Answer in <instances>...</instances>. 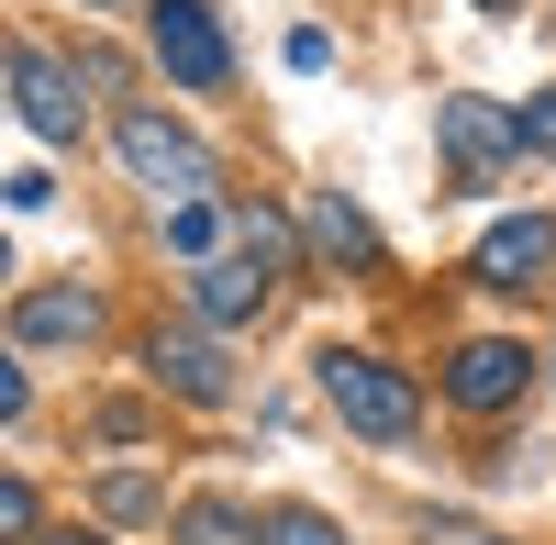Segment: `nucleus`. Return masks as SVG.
<instances>
[{
    "label": "nucleus",
    "mask_w": 556,
    "mask_h": 545,
    "mask_svg": "<svg viewBox=\"0 0 556 545\" xmlns=\"http://www.w3.org/2000/svg\"><path fill=\"white\" fill-rule=\"evenodd\" d=\"M146 368H156V390H178V401H223L235 390V368H223V345L212 334H146Z\"/></svg>",
    "instance_id": "nucleus-9"
},
{
    "label": "nucleus",
    "mask_w": 556,
    "mask_h": 545,
    "mask_svg": "<svg viewBox=\"0 0 556 545\" xmlns=\"http://www.w3.org/2000/svg\"><path fill=\"white\" fill-rule=\"evenodd\" d=\"M312 245H323V256H345V267L379 256V235H367V212H356L345 190H323V201H312Z\"/></svg>",
    "instance_id": "nucleus-11"
},
{
    "label": "nucleus",
    "mask_w": 556,
    "mask_h": 545,
    "mask_svg": "<svg viewBox=\"0 0 556 545\" xmlns=\"http://www.w3.org/2000/svg\"><path fill=\"white\" fill-rule=\"evenodd\" d=\"M267 545H345V534L323 523V512H301V502H290V512H267Z\"/></svg>",
    "instance_id": "nucleus-15"
},
{
    "label": "nucleus",
    "mask_w": 556,
    "mask_h": 545,
    "mask_svg": "<svg viewBox=\"0 0 556 545\" xmlns=\"http://www.w3.org/2000/svg\"><path fill=\"white\" fill-rule=\"evenodd\" d=\"M112 145H123V167L146 178V190H167L178 212H190V201H212V190H223V167H212V145H201V134H178L167 112H146V101H134V112L112 123Z\"/></svg>",
    "instance_id": "nucleus-1"
},
{
    "label": "nucleus",
    "mask_w": 556,
    "mask_h": 545,
    "mask_svg": "<svg viewBox=\"0 0 556 545\" xmlns=\"http://www.w3.org/2000/svg\"><path fill=\"white\" fill-rule=\"evenodd\" d=\"M235 245H245V256L267 267V279H278V267H290V223H278V212H256V201H245V212H235Z\"/></svg>",
    "instance_id": "nucleus-13"
},
{
    "label": "nucleus",
    "mask_w": 556,
    "mask_h": 545,
    "mask_svg": "<svg viewBox=\"0 0 556 545\" xmlns=\"http://www.w3.org/2000/svg\"><path fill=\"white\" fill-rule=\"evenodd\" d=\"M434 123H445V156H456V178H468V190H490V178H501V156H523V112H490V101H434Z\"/></svg>",
    "instance_id": "nucleus-5"
},
{
    "label": "nucleus",
    "mask_w": 556,
    "mask_h": 545,
    "mask_svg": "<svg viewBox=\"0 0 556 545\" xmlns=\"http://www.w3.org/2000/svg\"><path fill=\"white\" fill-rule=\"evenodd\" d=\"M178 545H267V534L245 523V502H223V490H212V502L178 512Z\"/></svg>",
    "instance_id": "nucleus-12"
},
{
    "label": "nucleus",
    "mask_w": 556,
    "mask_h": 545,
    "mask_svg": "<svg viewBox=\"0 0 556 545\" xmlns=\"http://www.w3.org/2000/svg\"><path fill=\"white\" fill-rule=\"evenodd\" d=\"M12 101H23V123L45 145H78V78L45 56V45H12Z\"/></svg>",
    "instance_id": "nucleus-6"
},
{
    "label": "nucleus",
    "mask_w": 556,
    "mask_h": 545,
    "mask_svg": "<svg viewBox=\"0 0 556 545\" xmlns=\"http://www.w3.org/2000/svg\"><path fill=\"white\" fill-rule=\"evenodd\" d=\"M146 45H156V67H167L178 89H201V101L235 78V45H223L212 0H156V12H146Z\"/></svg>",
    "instance_id": "nucleus-3"
},
{
    "label": "nucleus",
    "mask_w": 556,
    "mask_h": 545,
    "mask_svg": "<svg viewBox=\"0 0 556 545\" xmlns=\"http://www.w3.org/2000/svg\"><path fill=\"white\" fill-rule=\"evenodd\" d=\"M523 145L556 156V89H534V101H523Z\"/></svg>",
    "instance_id": "nucleus-17"
},
{
    "label": "nucleus",
    "mask_w": 556,
    "mask_h": 545,
    "mask_svg": "<svg viewBox=\"0 0 556 545\" xmlns=\"http://www.w3.org/2000/svg\"><path fill=\"white\" fill-rule=\"evenodd\" d=\"M167 235H178V256H212V235H223V212H212V201H190V212L167 223Z\"/></svg>",
    "instance_id": "nucleus-16"
},
{
    "label": "nucleus",
    "mask_w": 556,
    "mask_h": 545,
    "mask_svg": "<svg viewBox=\"0 0 556 545\" xmlns=\"http://www.w3.org/2000/svg\"><path fill=\"white\" fill-rule=\"evenodd\" d=\"M545 267H556V212H523V223L479 235V290H534Z\"/></svg>",
    "instance_id": "nucleus-7"
},
{
    "label": "nucleus",
    "mask_w": 556,
    "mask_h": 545,
    "mask_svg": "<svg viewBox=\"0 0 556 545\" xmlns=\"http://www.w3.org/2000/svg\"><path fill=\"white\" fill-rule=\"evenodd\" d=\"M479 12H513V0H479Z\"/></svg>",
    "instance_id": "nucleus-21"
},
{
    "label": "nucleus",
    "mask_w": 556,
    "mask_h": 545,
    "mask_svg": "<svg viewBox=\"0 0 556 545\" xmlns=\"http://www.w3.org/2000/svg\"><path fill=\"white\" fill-rule=\"evenodd\" d=\"M89 12H134V0H89Z\"/></svg>",
    "instance_id": "nucleus-19"
},
{
    "label": "nucleus",
    "mask_w": 556,
    "mask_h": 545,
    "mask_svg": "<svg viewBox=\"0 0 556 545\" xmlns=\"http://www.w3.org/2000/svg\"><path fill=\"white\" fill-rule=\"evenodd\" d=\"M101 512H112V523H146V512H156V479L112 468V479H101Z\"/></svg>",
    "instance_id": "nucleus-14"
},
{
    "label": "nucleus",
    "mask_w": 556,
    "mask_h": 545,
    "mask_svg": "<svg viewBox=\"0 0 556 545\" xmlns=\"http://www.w3.org/2000/svg\"><path fill=\"white\" fill-rule=\"evenodd\" d=\"M434 545H490V534H434Z\"/></svg>",
    "instance_id": "nucleus-18"
},
{
    "label": "nucleus",
    "mask_w": 556,
    "mask_h": 545,
    "mask_svg": "<svg viewBox=\"0 0 556 545\" xmlns=\"http://www.w3.org/2000/svg\"><path fill=\"white\" fill-rule=\"evenodd\" d=\"M101 334V301L89 290H23L12 301V345H89Z\"/></svg>",
    "instance_id": "nucleus-10"
},
{
    "label": "nucleus",
    "mask_w": 556,
    "mask_h": 545,
    "mask_svg": "<svg viewBox=\"0 0 556 545\" xmlns=\"http://www.w3.org/2000/svg\"><path fill=\"white\" fill-rule=\"evenodd\" d=\"M56 545H101V534H56Z\"/></svg>",
    "instance_id": "nucleus-20"
},
{
    "label": "nucleus",
    "mask_w": 556,
    "mask_h": 545,
    "mask_svg": "<svg viewBox=\"0 0 556 545\" xmlns=\"http://www.w3.org/2000/svg\"><path fill=\"white\" fill-rule=\"evenodd\" d=\"M523 390H534V345H513V334L456 345V368H445V401H456V413H513Z\"/></svg>",
    "instance_id": "nucleus-4"
},
{
    "label": "nucleus",
    "mask_w": 556,
    "mask_h": 545,
    "mask_svg": "<svg viewBox=\"0 0 556 545\" xmlns=\"http://www.w3.org/2000/svg\"><path fill=\"white\" fill-rule=\"evenodd\" d=\"M323 401H334L356 434H379V445H401L412 423H424L412 379H401V368H379V356H356V345H334V356H323Z\"/></svg>",
    "instance_id": "nucleus-2"
},
{
    "label": "nucleus",
    "mask_w": 556,
    "mask_h": 545,
    "mask_svg": "<svg viewBox=\"0 0 556 545\" xmlns=\"http://www.w3.org/2000/svg\"><path fill=\"white\" fill-rule=\"evenodd\" d=\"M190 312H201L212 334L223 324H256V312H267V267L256 256H201L190 267Z\"/></svg>",
    "instance_id": "nucleus-8"
}]
</instances>
